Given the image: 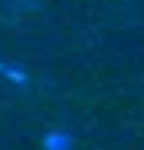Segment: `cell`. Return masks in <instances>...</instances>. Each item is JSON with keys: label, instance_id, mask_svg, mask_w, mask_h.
<instances>
[{"label": "cell", "instance_id": "obj_1", "mask_svg": "<svg viewBox=\"0 0 144 150\" xmlns=\"http://www.w3.org/2000/svg\"><path fill=\"white\" fill-rule=\"evenodd\" d=\"M44 150H74V134L70 130H50L47 137L40 140Z\"/></svg>", "mask_w": 144, "mask_h": 150}]
</instances>
